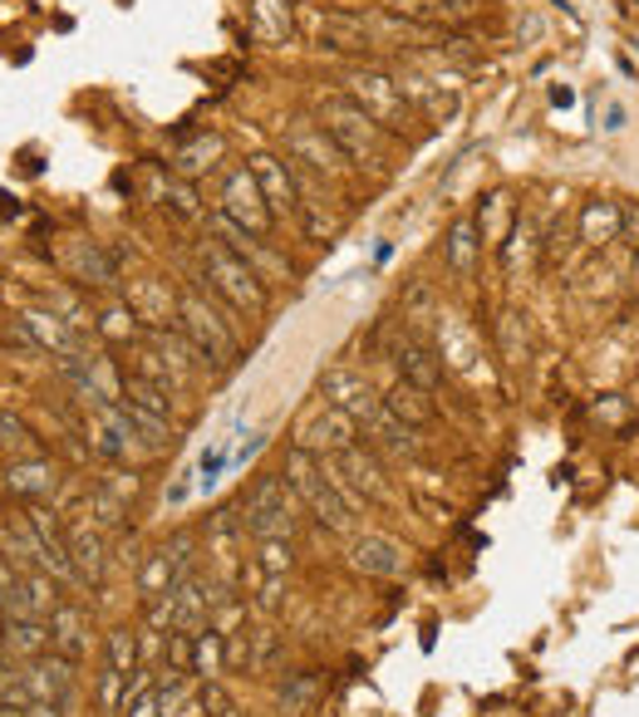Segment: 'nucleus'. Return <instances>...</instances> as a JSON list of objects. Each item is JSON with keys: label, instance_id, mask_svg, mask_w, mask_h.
Masks as SVG:
<instances>
[{"label": "nucleus", "instance_id": "obj_1", "mask_svg": "<svg viewBox=\"0 0 639 717\" xmlns=\"http://www.w3.org/2000/svg\"><path fill=\"white\" fill-rule=\"evenodd\" d=\"M280 477L290 482V492H296V497L306 501V511L316 516L324 531H340V536H350V531H354V511H360V506H354L340 487H334V477L324 472V462L316 457V452L290 448L286 472H280Z\"/></svg>", "mask_w": 639, "mask_h": 717}, {"label": "nucleus", "instance_id": "obj_2", "mask_svg": "<svg viewBox=\"0 0 639 717\" xmlns=\"http://www.w3.org/2000/svg\"><path fill=\"white\" fill-rule=\"evenodd\" d=\"M197 261H202V271H207V280H212V290L227 295L236 310H251V315L266 310V280H261V271L251 266L246 256H236L232 246H222L217 236H207L202 246H197Z\"/></svg>", "mask_w": 639, "mask_h": 717}, {"label": "nucleus", "instance_id": "obj_3", "mask_svg": "<svg viewBox=\"0 0 639 717\" xmlns=\"http://www.w3.org/2000/svg\"><path fill=\"white\" fill-rule=\"evenodd\" d=\"M241 531L251 541H290L296 536V492L286 477H261L241 506Z\"/></svg>", "mask_w": 639, "mask_h": 717}, {"label": "nucleus", "instance_id": "obj_4", "mask_svg": "<svg viewBox=\"0 0 639 717\" xmlns=\"http://www.w3.org/2000/svg\"><path fill=\"white\" fill-rule=\"evenodd\" d=\"M177 324H183V340L192 344L197 358H207L212 368L236 364V334L227 330V320H217V310H207L202 295H183L177 300Z\"/></svg>", "mask_w": 639, "mask_h": 717}, {"label": "nucleus", "instance_id": "obj_5", "mask_svg": "<svg viewBox=\"0 0 639 717\" xmlns=\"http://www.w3.org/2000/svg\"><path fill=\"white\" fill-rule=\"evenodd\" d=\"M212 585H207L202 575H183L167 595L148 599V625L153 629H183V635H197V629H207V619H212Z\"/></svg>", "mask_w": 639, "mask_h": 717}, {"label": "nucleus", "instance_id": "obj_6", "mask_svg": "<svg viewBox=\"0 0 639 717\" xmlns=\"http://www.w3.org/2000/svg\"><path fill=\"white\" fill-rule=\"evenodd\" d=\"M320 129L340 143V153L350 157V163H379L384 157V147H379L384 129L364 109H354L350 99H324L320 103Z\"/></svg>", "mask_w": 639, "mask_h": 717}, {"label": "nucleus", "instance_id": "obj_7", "mask_svg": "<svg viewBox=\"0 0 639 717\" xmlns=\"http://www.w3.org/2000/svg\"><path fill=\"white\" fill-rule=\"evenodd\" d=\"M344 99L354 103V109H364L374 123H379L384 133H399L408 123V99L399 89V79H389V74L379 69H354L344 74Z\"/></svg>", "mask_w": 639, "mask_h": 717}, {"label": "nucleus", "instance_id": "obj_8", "mask_svg": "<svg viewBox=\"0 0 639 717\" xmlns=\"http://www.w3.org/2000/svg\"><path fill=\"white\" fill-rule=\"evenodd\" d=\"M217 212H222L227 221H236L241 231H251V236H271V227H276V212H271V202L261 197L251 167L227 173L222 192H217Z\"/></svg>", "mask_w": 639, "mask_h": 717}, {"label": "nucleus", "instance_id": "obj_9", "mask_svg": "<svg viewBox=\"0 0 639 717\" xmlns=\"http://www.w3.org/2000/svg\"><path fill=\"white\" fill-rule=\"evenodd\" d=\"M20 693H25L30 703H59L65 708L69 698H75V659H65V653H40V659H30L25 669L15 673Z\"/></svg>", "mask_w": 639, "mask_h": 717}, {"label": "nucleus", "instance_id": "obj_10", "mask_svg": "<svg viewBox=\"0 0 639 717\" xmlns=\"http://www.w3.org/2000/svg\"><path fill=\"white\" fill-rule=\"evenodd\" d=\"M192 551H197L192 536H173V541H163L158 551L148 555L143 575H139L143 599H158V595H167V589H173L183 575H192Z\"/></svg>", "mask_w": 639, "mask_h": 717}, {"label": "nucleus", "instance_id": "obj_11", "mask_svg": "<svg viewBox=\"0 0 639 717\" xmlns=\"http://www.w3.org/2000/svg\"><path fill=\"white\" fill-rule=\"evenodd\" d=\"M360 442V423H354L350 413H340L334 404H320L316 413L306 418V428H300V442L296 448L316 452V457H334V452L354 448Z\"/></svg>", "mask_w": 639, "mask_h": 717}, {"label": "nucleus", "instance_id": "obj_12", "mask_svg": "<svg viewBox=\"0 0 639 717\" xmlns=\"http://www.w3.org/2000/svg\"><path fill=\"white\" fill-rule=\"evenodd\" d=\"M0 609H5L10 619H49L59 609V580L45 571L15 575V585L0 595Z\"/></svg>", "mask_w": 639, "mask_h": 717}, {"label": "nucleus", "instance_id": "obj_13", "mask_svg": "<svg viewBox=\"0 0 639 717\" xmlns=\"http://www.w3.org/2000/svg\"><path fill=\"white\" fill-rule=\"evenodd\" d=\"M320 398L324 404H334L340 413H350L354 423H364L374 408H384V398L370 388V378L354 374V368H324L320 374Z\"/></svg>", "mask_w": 639, "mask_h": 717}, {"label": "nucleus", "instance_id": "obj_14", "mask_svg": "<svg viewBox=\"0 0 639 717\" xmlns=\"http://www.w3.org/2000/svg\"><path fill=\"white\" fill-rule=\"evenodd\" d=\"M286 147H290V157H296V163L316 167V173H344V167H350V157L340 153V143H334L330 133H324L320 123H310V119L290 123V129H286Z\"/></svg>", "mask_w": 639, "mask_h": 717}, {"label": "nucleus", "instance_id": "obj_15", "mask_svg": "<svg viewBox=\"0 0 639 717\" xmlns=\"http://www.w3.org/2000/svg\"><path fill=\"white\" fill-rule=\"evenodd\" d=\"M246 167H251V177H256L261 197L271 202V212H286V217L306 212V202H300V183H296V173H290V163H280V157H271V153H256Z\"/></svg>", "mask_w": 639, "mask_h": 717}, {"label": "nucleus", "instance_id": "obj_16", "mask_svg": "<svg viewBox=\"0 0 639 717\" xmlns=\"http://www.w3.org/2000/svg\"><path fill=\"white\" fill-rule=\"evenodd\" d=\"M25 521L40 541V555H45V575L65 580V585H79V571H75V561H69V536L59 531V516L49 511V506H30Z\"/></svg>", "mask_w": 639, "mask_h": 717}, {"label": "nucleus", "instance_id": "obj_17", "mask_svg": "<svg viewBox=\"0 0 639 717\" xmlns=\"http://www.w3.org/2000/svg\"><path fill=\"white\" fill-rule=\"evenodd\" d=\"M350 565L360 575H370V580H399L408 571V551L399 541H389V536H354V545H350Z\"/></svg>", "mask_w": 639, "mask_h": 717}, {"label": "nucleus", "instance_id": "obj_18", "mask_svg": "<svg viewBox=\"0 0 639 717\" xmlns=\"http://www.w3.org/2000/svg\"><path fill=\"white\" fill-rule=\"evenodd\" d=\"M310 30H316V40L324 49H334V55H364V49L374 45L370 25L354 15H340V10H320V15L310 20Z\"/></svg>", "mask_w": 639, "mask_h": 717}, {"label": "nucleus", "instance_id": "obj_19", "mask_svg": "<svg viewBox=\"0 0 639 717\" xmlns=\"http://www.w3.org/2000/svg\"><path fill=\"white\" fill-rule=\"evenodd\" d=\"M360 432L370 438V448H379V452H394V457H418V428H408L404 418H394L389 404L374 408V413L360 423Z\"/></svg>", "mask_w": 639, "mask_h": 717}, {"label": "nucleus", "instance_id": "obj_20", "mask_svg": "<svg viewBox=\"0 0 639 717\" xmlns=\"http://www.w3.org/2000/svg\"><path fill=\"white\" fill-rule=\"evenodd\" d=\"M394 358H399V378H404V384L423 388V394H433V388L443 384V358L428 350L418 334H404L399 350H394Z\"/></svg>", "mask_w": 639, "mask_h": 717}, {"label": "nucleus", "instance_id": "obj_21", "mask_svg": "<svg viewBox=\"0 0 639 717\" xmlns=\"http://www.w3.org/2000/svg\"><path fill=\"white\" fill-rule=\"evenodd\" d=\"M69 561L79 571V585H99L103 571H109V555H103V531L93 521H79L69 526Z\"/></svg>", "mask_w": 639, "mask_h": 717}, {"label": "nucleus", "instance_id": "obj_22", "mask_svg": "<svg viewBox=\"0 0 639 717\" xmlns=\"http://www.w3.org/2000/svg\"><path fill=\"white\" fill-rule=\"evenodd\" d=\"M0 653L5 659H40V653H49V619H10L0 625Z\"/></svg>", "mask_w": 639, "mask_h": 717}, {"label": "nucleus", "instance_id": "obj_23", "mask_svg": "<svg viewBox=\"0 0 639 717\" xmlns=\"http://www.w3.org/2000/svg\"><path fill=\"white\" fill-rule=\"evenodd\" d=\"M25 330H30V340H35L40 350H49L55 358L59 354H84L79 350V330L55 310H25Z\"/></svg>", "mask_w": 639, "mask_h": 717}, {"label": "nucleus", "instance_id": "obj_24", "mask_svg": "<svg viewBox=\"0 0 639 717\" xmlns=\"http://www.w3.org/2000/svg\"><path fill=\"white\" fill-rule=\"evenodd\" d=\"M49 649L75 663L89 653V615H84L79 605H59L55 615H49Z\"/></svg>", "mask_w": 639, "mask_h": 717}, {"label": "nucleus", "instance_id": "obj_25", "mask_svg": "<svg viewBox=\"0 0 639 717\" xmlns=\"http://www.w3.org/2000/svg\"><path fill=\"white\" fill-rule=\"evenodd\" d=\"M5 487L15 492V497L40 501L59 487V472H55V462H45V457H25V462H10L5 467Z\"/></svg>", "mask_w": 639, "mask_h": 717}, {"label": "nucleus", "instance_id": "obj_26", "mask_svg": "<svg viewBox=\"0 0 639 717\" xmlns=\"http://www.w3.org/2000/svg\"><path fill=\"white\" fill-rule=\"evenodd\" d=\"M477 256H482V241H477V221L473 217H458L443 236V261L453 276H473L477 271Z\"/></svg>", "mask_w": 639, "mask_h": 717}, {"label": "nucleus", "instance_id": "obj_27", "mask_svg": "<svg viewBox=\"0 0 639 717\" xmlns=\"http://www.w3.org/2000/svg\"><path fill=\"white\" fill-rule=\"evenodd\" d=\"M620 202H605V197H595V202L581 207V241L585 246H610V241H620Z\"/></svg>", "mask_w": 639, "mask_h": 717}, {"label": "nucleus", "instance_id": "obj_28", "mask_svg": "<svg viewBox=\"0 0 639 717\" xmlns=\"http://www.w3.org/2000/svg\"><path fill=\"white\" fill-rule=\"evenodd\" d=\"M384 404H389V413H394V418H404L408 428H428V423H433V418H438L433 398H428L423 388L404 384V378H399V384L389 388V398H384Z\"/></svg>", "mask_w": 639, "mask_h": 717}, {"label": "nucleus", "instance_id": "obj_29", "mask_svg": "<svg viewBox=\"0 0 639 717\" xmlns=\"http://www.w3.org/2000/svg\"><path fill=\"white\" fill-rule=\"evenodd\" d=\"M0 551H5L10 565H25V571H45V555H40V541H35V531H30V521H25V526L0 521Z\"/></svg>", "mask_w": 639, "mask_h": 717}, {"label": "nucleus", "instance_id": "obj_30", "mask_svg": "<svg viewBox=\"0 0 639 717\" xmlns=\"http://www.w3.org/2000/svg\"><path fill=\"white\" fill-rule=\"evenodd\" d=\"M222 669H227V635L222 629H212V625L197 629L192 635V673L202 683H212Z\"/></svg>", "mask_w": 639, "mask_h": 717}, {"label": "nucleus", "instance_id": "obj_31", "mask_svg": "<svg viewBox=\"0 0 639 717\" xmlns=\"http://www.w3.org/2000/svg\"><path fill=\"white\" fill-rule=\"evenodd\" d=\"M251 35L280 45L290 35V0H251Z\"/></svg>", "mask_w": 639, "mask_h": 717}, {"label": "nucleus", "instance_id": "obj_32", "mask_svg": "<svg viewBox=\"0 0 639 717\" xmlns=\"http://www.w3.org/2000/svg\"><path fill=\"white\" fill-rule=\"evenodd\" d=\"M123 398H129L133 408H143V413H153V418H163V423H173V394H167V388H158L153 378L123 374Z\"/></svg>", "mask_w": 639, "mask_h": 717}, {"label": "nucleus", "instance_id": "obj_33", "mask_svg": "<svg viewBox=\"0 0 639 717\" xmlns=\"http://www.w3.org/2000/svg\"><path fill=\"white\" fill-rule=\"evenodd\" d=\"M217 157H222V139H217V133H202V139H192L187 147L173 153V177L207 173V167H217Z\"/></svg>", "mask_w": 639, "mask_h": 717}, {"label": "nucleus", "instance_id": "obj_34", "mask_svg": "<svg viewBox=\"0 0 639 717\" xmlns=\"http://www.w3.org/2000/svg\"><path fill=\"white\" fill-rule=\"evenodd\" d=\"M316 693H320L316 673H286V679H280V688H276V708L286 717H300V713H310Z\"/></svg>", "mask_w": 639, "mask_h": 717}, {"label": "nucleus", "instance_id": "obj_35", "mask_svg": "<svg viewBox=\"0 0 639 717\" xmlns=\"http://www.w3.org/2000/svg\"><path fill=\"white\" fill-rule=\"evenodd\" d=\"M75 276L84 280V286H113V280H119V271H113V261L103 256L93 241H79V246H75Z\"/></svg>", "mask_w": 639, "mask_h": 717}, {"label": "nucleus", "instance_id": "obj_36", "mask_svg": "<svg viewBox=\"0 0 639 717\" xmlns=\"http://www.w3.org/2000/svg\"><path fill=\"white\" fill-rule=\"evenodd\" d=\"M477 10H482V0H423L414 15L428 20V25H463V20L477 15Z\"/></svg>", "mask_w": 639, "mask_h": 717}, {"label": "nucleus", "instance_id": "obj_37", "mask_svg": "<svg viewBox=\"0 0 639 717\" xmlns=\"http://www.w3.org/2000/svg\"><path fill=\"white\" fill-rule=\"evenodd\" d=\"M109 673H139V639H133V629H113L109 635Z\"/></svg>", "mask_w": 639, "mask_h": 717}, {"label": "nucleus", "instance_id": "obj_38", "mask_svg": "<svg viewBox=\"0 0 639 717\" xmlns=\"http://www.w3.org/2000/svg\"><path fill=\"white\" fill-rule=\"evenodd\" d=\"M163 202L173 207L177 217H197L202 207H197V192H192V183L187 177H163Z\"/></svg>", "mask_w": 639, "mask_h": 717}, {"label": "nucleus", "instance_id": "obj_39", "mask_svg": "<svg viewBox=\"0 0 639 717\" xmlns=\"http://www.w3.org/2000/svg\"><path fill=\"white\" fill-rule=\"evenodd\" d=\"M123 501L119 497H109V492H93L89 497V521L99 526V531H113V526H123Z\"/></svg>", "mask_w": 639, "mask_h": 717}, {"label": "nucleus", "instance_id": "obj_40", "mask_svg": "<svg viewBox=\"0 0 639 717\" xmlns=\"http://www.w3.org/2000/svg\"><path fill=\"white\" fill-rule=\"evenodd\" d=\"M167 673H192V635L167 629Z\"/></svg>", "mask_w": 639, "mask_h": 717}, {"label": "nucleus", "instance_id": "obj_41", "mask_svg": "<svg viewBox=\"0 0 639 717\" xmlns=\"http://www.w3.org/2000/svg\"><path fill=\"white\" fill-rule=\"evenodd\" d=\"M290 565H296L290 541H261V571H266V575H286Z\"/></svg>", "mask_w": 639, "mask_h": 717}, {"label": "nucleus", "instance_id": "obj_42", "mask_svg": "<svg viewBox=\"0 0 639 717\" xmlns=\"http://www.w3.org/2000/svg\"><path fill=\"white\" fill-rule=\"evenodd\" d=\"M521 330V315H502V350H507V358H521V350H527V340H517Z\"/></svg>", "mask_w": 639, "mask_h": 717}, {"label": "nucleus", "instance_id": "obj_43", "mask_svg": "<svg viewBox=\"0 0 639 717\" xmlns=\"http://www.w3.org/2000/svg\"><path fill=\"white\" fill-rule=\"evenodd\" d=\"M123 717H163V708H158V688H143L139 698L123 708Z\"/></svg>", "mask_w": 639, "mask_h": 717}, {"label": "nucleus", "instance_id": "obj_44", "mask_svg": "<svg viewBox=\"0 0 639 717\" xmlns=\"http://www.w3.org/2000/svg\"><path fill=\"white\" fill-rule=\"evenodd\" d=\"M0 442H10V448H25V442H30V432H25V423H20L15 413H0Z\"/></svg>", "mask_w": 639, "mask_h": 717}, {"label": "nucleus", "instance_id": "obj_45", "mask_svg": "<svg viewBox=\"0 0 639 717\" xmlns=\"http://www.w3.org/2000/svg\"><path fill=\"white\" fill-rule=\"evenodd\" d=\"M0 713L5 717H65L59 703H25V708H5V703H0Z\"/></svg>", "mask_w": 639, "mask_h": 717}, {"label": "nucleus", "instance_id": "obj_46", "mask_svg": "<svg viewBox=\"0 0 639 717\" xmlns=\"http://www.w3.org/2000/svg\"><path fill=\"white\" fill-rule=\"evenodd\" d=\"M103 334H113V340H123V334H133V310H109L103 315Z\"/></svg>", "mask_w": 639, "mask_h": 717}, {"label": "nucleus", "instance_id": "obj_47", "mask_svg": "<svg viewBox=\"0 0 639 717\" xmlns=\"http://www.w3.org/2000/svg\"><path fill=\"white\" fill-rule=\"evenodd\" d=\"M620 231L625 236H630V246H639V207H620Z\"/></svg>", "mask_w": 639, "mask_h": 717}, {"label": "nucleus", "instance_id": "obj_48", "mask_svg": "<svg viewBox=\"0 0 639 717\" xmlns=\"http://www.w3.org/2000/svg\"><path fill=\"white\" fill-rule=\"evenodd\" d=\"M605 129H625V109H620V103H610V123H605Z\"/></svg>", "mask_w": 639, "mask_h": 717}, {"label": "nucleus", "instance_id": "obj_49", "mask_svg": "<svg viewBox=\"0 0 639 717\" xmlns=\"http://www.w3.org/2000/svg\"><path fill=\"white\" fill-rule=\"evenodd\" d=\"M217 717H241V708H236V703H232V708H227V713H217Z\"/></svg>", "mask_w": 639, "mask_h": 717}]
</instances>
